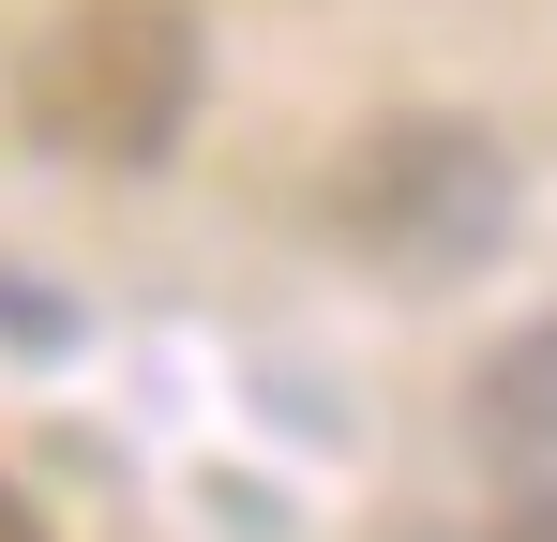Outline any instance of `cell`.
<instances>
[{"mask_svg":"<svg viewBox=\"0 0 557 542\" xmlns=\"http://www.w3.org/2000/svg\"><path fill=\"white\" fill-rule=\"evenodd\" d=\"M182 106H196V15L182 0H76L15 61V121L61 167H166Z\"/></svg>","mask_w":557,"mask_h":542,"instance_id":"obj_1","label":"cell"},{"mask_svg":"<svg viewBox=\"0 0 557 542\" xmlns=\"http://www.w3.org/2000/svg\"><path fill=\"white\" fill-rule=\"evenodd\" d=\"M332 226H347L376 271L437 286V271H482V257H497L512 167H497V136H467V121H376L362 151L332 167Z\"/></svg>","mask_w":557,"mask_h":542,"instance_id":"obj_2","label":"cell"},{"mask_svg":"<svg viewBox=\"0 0 557 542\" xmlns=\"http://www.w3.org/2000/svg\"><path fill=\"white\" fill-rule=\"evenodd\" d=\"M482 438H497V452H543L557 438V317L482 361Z\"/></svg>","mask_w":557,"mask_h":542,"instance_id":"obj_3","label":"cell"},{"mask_svg":"<svg viewBox=\"0 0 557 542\" xmlns=\"http://www.w3.org/2000/svg\"><path fill=\"white\" fill-rule=\"evenodd\" d=\"M0 542H46V513H30V497H15V482H0Z\"/></svg>","mask_w":557,"mask_h":542,"instance_id":"obj_4","label":"cell"},{"mask_svg":"<svg viewBox=\"0 0 557 542\" xmlns=\"http://www.w3.org/2000/svg\"><path fill=\"white\" fill-rule=\"evenodd\" d=\"M512 542H557V497H543V513H528V528H512Z\"/></svg>","mask_w":557,"mask_h":542,"instance_id":"obj_5","label":"cell"}]
</instances>
